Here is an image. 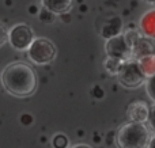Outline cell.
I'll return each mask as SVG.
<instances>
[{
  "instance_id": "cell-5",
  "label": "cell",
  "mask_w": 155,
  "mask_h": 148,
  "mask_svg": "<svg viewBox=\"0 0 155 148\" xmlns=\"http://www.w3.org/2000/svg\"><path fill=\"white\" fill-rule=\"evenodd\" d=\"M35 35L33 29L26 23H16L8 31V42L11 48L15 50L23 52L27 50L31 42L34 41Z\"/></svg>"
},
{
  "instance_id": "cell-19",
  "label": "cell",
  "mask_w": 155,
  "mask_h": 148,
  "mask_svg": "<svg viewBox=\"0 0 155 148\" xmlns=\"http://www.w3.org/2000/svg\"><path fill=\"white\" fill-rule=\"evenodd\" d=\"M21 122L23 125H30L33 122V117L30 116V114H27V113H25V114H22V117H21Z\"/></svg>"
},
{
  "instance_id": "cell-15",
  "label": "cell",
  "mask_w": 155,
  "mask_h": 148,
  "mask_svg": "<svg viewBox=\"0 0 155 148\" xmlns=\"http://www.w3.org/2000/svg\"><path fill=\"white\" fill-rule=\"evenodd\" d=\"M144 84H146V92L150 97V99L155 103V75L148 78Z\"/></svg>"
},
{
  "instance_id": "cell-22",
  "label": "cell",
  "mask_w": 155,
  "mask_h": 148,
  "mask_svg": "<svg viewBox=\"0 0 155 148\" xmlns=\"http://www.w3.org/2000/svg\"><path fill=\"white\" fill-rule=\"evenodd\" d=\"M143 2H146L147 4H150V5H155V0H143Z\"/></svg>"
},
{
  "instance_id": "cell-13",
  "label": "cell",
  "mask_w": 155,
  "mask_h": 148,
  "mask_svg": "<svg viewBox=\"0 0 155 148\" xmlns=\"http://www.w3.org/2000/svg\"><path fill=\"white\" fill-rule=\"evenodd\" d=\"M121 65H123V61L116 60V59H109V57H107L106 61L104 63V67H105V69L107 71V73H110V75H116V76H117Z\"/></svg>"
},
{
  "instance_id": "cell-17",
  "label": "cell",
  "mask_w": 155,
  "mask_h": 148,
  "mask_svg": "<svg viewBox=\"0 0 155 148\" xmlns=\"http://www.w3.org/2000/svg\"><path fill=\"white\" fill-rule=\"evenodd\" d=\"M40 19H41L42 22H46V23H51V22H53V21H54V14L44 8V10L41 11V14H40Z\"/></svg>"
},
{
  "instance_id": "cell-20",
  "label": "cell",
  "mask_w": 155,
  "mask_h": 148,
  "mask_svg": "<svg viewBox=\"0 0 155 148\" xmlns=\"http://www.w3.org/2000/svg\"><path fill=\"white\" fill-rule=\"evenodd\" d=\"M71 148H93V147H90L88 144H83V143H79V144H75L74 147H71Z\"/></svg>"
},
{
  "instance_id": "cell-9",
  "label": "cell",
  "mask_w": 155,
  "mask_h": 148,
  "mask_svg": "<svg viewBox=\"0 0 155 148\" xmlns=\"http://www.w3.org/2000/svg\"><path fill=\"white\" fill-rule=\"evenodd\" d=\"M123 19L121 16L114 15V16H110L109 19L104 22L102 24V29H101V37L104 40H110L113 37H117V35L123 34Z\"/></svg>"
},
{
  "instance_id": "cell-1",
  "label": "cell",
  "mask_w": 155,
  "mask_h": 148,
  "mask_svg": "<svg viewBox=\"0 0 155 148\" xmlns=\"http://www.w3.org/2000/svg\"><path fill=\"white\" fill-rule=\"evenodd\" d=\"M2 86L8 94L16 98H27L37 90L38 79L35 71L29 64L15 61L5 65L0 73Z\"/></svg>"
},
{
  "instance_id": "cell-2",
  "label": "cell",
  "mask_w": 155,
  "mask_h": 148,
  "mask_svg": "<svg viewBox=\"0 0 155 148\" xmlns=\"http://www.w3.org/2000/svg\"><path fill=\"white\" fill-rule=\"evenodd\" d=\"M151 139V132L146 124L125 122L121 125L116 136L118 148H147Z\"/></svg>"
},
{
  "instance_id": "cell-6",
  "label": "cell",
  "mask_w": 155,
  "mask_h": 148,
  "mask_svg": "<svg viewBox=\"0 0 155 148\" xmlns=\"http://www.w3.org/2000/svg\"><path fill=\"white\" fill-rule=\"evenodd\" d=\"M105 52H106L109 59L120 60L123 63L128 61V60H134L132 59V48L124 34L107 40L105 42Z\"/></svg>"
},
{
  "instance_id": "cell-3",
  "label": "cell",
  "mask_w": 155,
  "mask_h": 148,
  "mask_svg": "<svg viewBox=\"0 0 155 148\" xmlns=\"http://www.w3.org/2000/svg\"><path fill=\"white\" fill-rule=\"evenodd\" d=\"M27 57L37 65H45L56 59L57 49L51 40L44 37H35L27 49Z\"/></svg>"
},
{
  "instance_id": "cell-4",
  "label": "cell",
  "mask_w": 155,
  "mask_h": 148,
  "mask_svg": "<svg viewBox=\"0 0 155 148\" xmlns=\"http://www.w3.org/2000/svg\"><path fill=\"white\" fill-rule=\"evenodd\" d=\"M117 78L121 86H124L125 88H129V90H134L143 86L146 83V80H147V78L143 75L136 60L124 61L117 73Z\"/></svg>"
},
{
  "instance_id": "cell-8",
  "label": "cell",
  "mask_w": 155,
  "mask_h": 148,
  "mask_svg": "<svg viewBox=\"0 0 155 148\" xmlns=\"http://www.w3.org/2000/svg\"><path fill=\"white\" fill-rule=\"evenodd\" d=\"M150 111V106L143 101H134L129 103L127 109V116L131 122H137V124H146Z\"/></svg>"
},
{
  "instance_id": "cell-16",
  "label": "cell",
  "mask_w": 155,
  "mask_h": 148,
  "mask_svg": "<svg viewBox=\"0 0 155 148\" xmlns=\"http://www.w3.org/2000/svg\"><path fill=\"white\" fill-rule=\"evenodd\" d=\"M147 128L151 133L155 136V103L150 106V111H148V117H147Z\"/></svg>"
},
{
  "instance_id": "cell-14",
  "label": "cell",
  "mask_w": 155,
  "mask_h": 148,
  "mask_svg": "<svg viewBox=\"0 0 155 148\" xmlns=\"http://www.w3.org/2000/svg\"><path fill=\"white\" fill-rule=\"evenodd\" d=\"M52 146L53 148H68L70 147V139L64 133H56L52 137Z\"/></svg>"
},
{
  "instance_id": "cell-10",
  "label": "cell",
  "mask_w": 155,
  "mask_h": 148,
  "mask_svg": "<svg viewBox=\"0 0 155 148\" xmlns=\"http://www.w3.org/2000/svg\"><path fill=\"white\" fill-rule=\"evenodd\" d=\"M139 24L140 33L148 40L155 41V7L143 14Z\"/></svg>"
},
{
  "instance_id": "cell-12",
  "label": "cell",
  "mask_w": 155,
  "mask_h": 148,
  "mask_svg": "<svg viewBox=\"0 0 155 148\" xmlns=\"http://www.w3.org/2000/svg\"><path fill=\"white\" fill-rule=\"evenodd\" d=\"M136 61H137V64H139L140 69H142L143 75L147 79L155 75V54L143 56V57H140V59H137Z\"/></svg>"
},
{
  "instance_id": "cell-21",
  "label": "cell",
  "mask_w": 155,
  "mask_h": 148,
  "mask_svg": "<svg viewBox=\"0 0 155 148\" xmlns=\"http://www.w3.org/2000/svg\"><path fill=\"white\" fill-rule=\"evenodd\" d=\"M147 148H155V136H151L150 143H148V147Z\"/></svg>"
},
{
  "instance_id": "cell-11",
  "label": "cell",
  "mask_w": 155,
  "mask_h": 148,
  "mask_svg": "<svg viewBox=\"0 0 155 148\" xmlns=\"http://www.w3.org/2000/svg\"><path fill=\"white\" fill-rule=\"evenodd\" d=\"M45 10L56 14H65L72 7V0H41Z\"/></svg>"
},
{
  "instance_id": "cell-18",
  "label": "cell",
  "mask_w": 155,
  "mask_h": 148,
  "mask_svg": "<svg viewBox=\"0 0 155 148\" xmlns=\"http://www.w3.org/2000/svg\"><path fill=\"white\" fill-rule=\"evenodd\" d=\"M5 42H8V31L2 23H0V48L3 45H5Z\"/></svg>"
},
{
  "instance_id": "cell-7",
  "label": "cell",
  "mask_w": 155,
  "mask_h": 148,
  "mask_svg": "<svg viewBox=\"0 0 155 148\" xmlns=\"http://www.w3.org/2000/svg\"><path fill=\"white\" fill-rule=\"evenodd\" d=\"M131 48L134 60H137L143 56H147V54H155V46L153 41L146 38L142 33H137V35L131 43Z\"/></svg>"
}]
</instances>
